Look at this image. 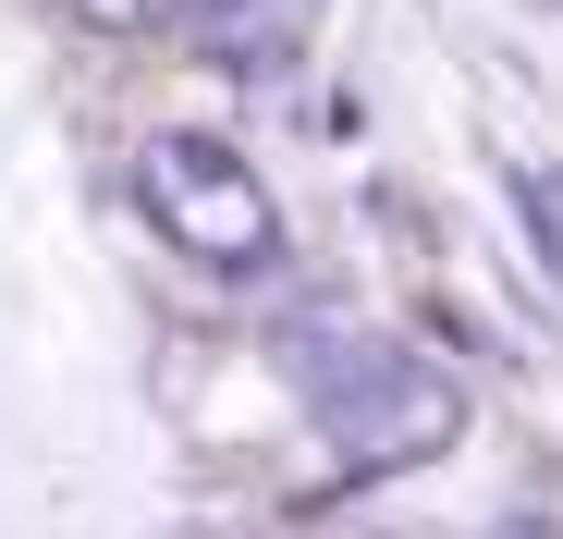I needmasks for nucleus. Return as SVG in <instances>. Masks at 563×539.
<instances>
[{
  "label": "nucleus",
  "instance_id": "f03ea898",
  "mask_svg": "<svg viewBox=\"0 0 563 539\" xmlns=\"http://www.w3.org/2000/svg\"><path fill=\"white\" fill-rule=\"evenodd\" d=\"M319 429H331V454L343 466H429V454H453L465 441V393L429 369V355H405V343H367V369L343 381V393H319Z\"/></svg>",
  "mask_w": 563,
  "mask_h": 539
},
{
  "label": "nucleus",
  "instance_id": "f257e3e1",
  "mask_svg": "<svg viewBox=\"0 0 563 539\" xmlns=\"http://www.w3.org/2000/svg\"><path fill=\"white\" fill-rule=\"evenodd\" d=\"M135 197H147V221L184 257H209V270H269L282 257V209L245 172V147H221V135H147Z\"/></svg>",
  "mask_w": 563,
  "mask_h": 539
},
{
  "label": "nucleus",
  "instance_id": "20e7f679",
  "mask_svg": "<svg viewBox=\"0 0 563 539\" xmlns=\"http://www.w3.org/2000/svg\"><path fill=\"white\" fill-rule=\"evenodd\" d=\"M62 13H74L86 37H159V25L184 13V0H62Z\"/></svg>",
  "mask_w": 563,
  "mask_h": 539
},
{
  "label": "nucleus",
  "instance_id": "39448f33",
  "mask_svg": "<svg viewBox=\"0 0 563 539\" xmlns=\"http://www.w3.org/2000/svg\"><path fill=\"white\" fill-rule=\"evenodd\" d=\"M490 539H563V527H490Z\"/></svg>",
  "mask_w": 563,
  "mask_h": 539
},
{
  "label": "nucleus",
  "instance_id": "7ed1b4c3",
  "mask_svg": "<svg viewBox=\"0 0 563 539\" xmlns=\"http://www.w3.org/2000/svg\"><path fill=\"white\" fill-rule=\"evenodd\" d=\"M307 25H319V0H209V13H197L209 62H221V74H245V86L295 62V50H307Z\"/></svg>",
  "mask_w": 563,
  "mask_h": 539
}]
</instances>
